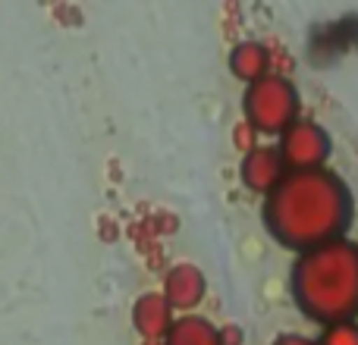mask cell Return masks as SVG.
<instances>
[{"instance_id":"cell-9","label":"cell","mask_w":358,"mask_h":345,"mask_svg":"<svg viewBox=\"0 0 358 345\" xmlns=\"http://www.w3.org/2000/svg\"><path fill=\"white\" fill-rule=\"evenodd\" d=\"M164 342L167 345H223L220 342V330H217L210 321L198 317V314L176 317Z\"/></svg>"},{"instance_id":"cell-11","label":"cell","mask_w":358,"mask_h":345,"mask_svg":"<svg viewBox=\"0 0 358 345\" xmlns=\"http://www.w3.org/2000/svg\"><path fill=\"white\" fill-rule=\"evenodd\" d=\"M233 145L242 151V154H248V151L258 145V132H255L252 126L242 119V123H236V129H233Z\"/></svg>"},{"instance_id":"cell-3","label":"cell","mask_w":358,"mask_h":345,"mask_svg":"<svg viewBox=\"0 0 358 345\" xmlns=\"http://www.w3.org/2000/svg\"><path fill=\"white\" fill-rule=\"evenodd\" d=\"M242 113L245 123L252 126L258 135H283L302 113V101L299 91L286 75L267 73L264 79L245 85V98H242Z\"/></svg>"},{"instance_id":"cell-10","label":"cell","mask_w":358,"mask_h":345,"mask_svg":"<svg viewBox=\"0 0 358 345\" xmlns=\"http://www.w3.org/2000/svg\"><path fill=\"white\" fill-rule=\"evenodd\" d=\"M317 345H358V321H343L324 327Z\"/></svg>"},{"instance_id":"cell-14","label":"cell","mask_w":358,"mask_h":345,"mask_svg":"<svg viewBox=\"0 0 358 345\" xmlns=\"http://www.w3.org/2000/svg\"><path fill=\"white\" fill-rule=\"evenodd\" d=\"M142 345H167L164 339H142Z\"/></svg>"},{"instance_id":"cell-2","label":"cell","mask_w":358,"mask_h":345,"mask_svg":"<svg viewBox=\"0 0 358 345\" xmlns=\"http://www.w3.org/2000/svg\"><path fill=\"white\" fill-rule=\"evenodd\" d=\"M292 302L308 321L330 323L358 317V245L349 239L324 242L296 258L289 273Z\"/></svg>"},{"instance_id":"cell-13","label":"cell","mask_w":358,"mask_h":345,"mask_svg":"<svg viewBox=\"0 0 358 345\" xmlns=\"http://www.w3.org/2000/svg\"><path fill=\"white\" fill-rule=\"evenodd\" d=\"M220 342H223V345H242V330L236 327V323L223 327V330H220Z\"/></svg>"},{"instance_id":"cell-5","label":"cell","mask_w":358,"mask_h":345,"mask_svg":"<svg viewBox=\"0 0 358 345\" xmlns=\"http://www.w3.org/2000/svg\"><path fill=\"white\" fill-rule=\"evenodd\" d=\"M283 176H286V163L280 157L277 145H255L248 154H242L239 179L255 195H271Z\"/></svg>"},{"instance_id":"cell-8","label":"cell","mask_w":358,"mask_h":345,"mask_svg":"<svg viewBox=\"0 0 358 345\" xmlns=\"http://www.w3.org/2000/svg\"><path fill=\"white\" fill-rule=\"evenodd\" d=\"M229 73L239 82L252 85V82L264 79L271 73V54H267L264 44L258 41H242L229 50Z\"/></svg>"},{"instance_id":"cell-4","label":"cell","mask_w":358,"mask_h":345,"mask_svg":"<svg viewBox=\"0 0 358 345\" xmlns=\"http://www.w3.org/2000/svg\"><path fill=\"white\" fill-rule=\"evenodd\" d=\"M277 151L283 157L286 170H321V167H327L334 142H330V132L321 123L299 117L280 135Z\"/></svg>"},{"instance_id":"cell-6","label":"cell","mask_w":358,"mask_h":345,"mask_svg":"<svg viewBox=\"0 0 358 345\" xmlns=\"http://www.w3.org/2000/svg\"><path fill=\"white\" fill-rule=\"evenodd\" d=\"M204 295H208V279L198 264L182 260V264L170 267V273L164 277V298L176 314H192L204 302Z\"/></svg>"},{"instance_id":"cell-12","label":"cell","mask_w":358,"mask_h":345,"mask_svg":"<svg viewBox=\"0 0 358 345\" xmlns=\"http://www.w3.org/2000/svg\"><path fill=\"white\" fill-rule=\"evenodd\" d=\"M271 345H317V339H308V336H302V333H283Z\"/></svg>"},{"instance_id":"cell-7","label":"cell","mask_w":358,"mask_h":345,"mask_svg":"<svg viewBox=\"0 0 358 345\" xmlns=\"http://www.w3.org/2000/svg\"><path fill=\"white\" fill-rule=\"evenodd\" d=\"M176 321V311L164 298V292H145L132 304V327L142 339H167L170 327Z\"/></svg>"},{"instance_id":"cell-1","label":"cell","mask_w":358,"mask_h":345,"mask_svg":"<svg viewBox=\"0 0 358 345\" xmlns=\"http://www.w3.org/2000/svg\"><path fill=\"white\" fill-rule=\"evenodd\" d=\"M264 226L283 248L302 254L324 242L346 239L355 201L334 170H286L271 195H264Z\"/></svg>"}]
</instances>
